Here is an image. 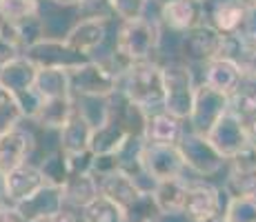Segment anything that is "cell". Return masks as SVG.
Segmentation results:
<instances>
[{"label": "cell", "mask_w": 256, "mask_h": 222, "mask_svg": "<svg viewBox=\"0 0 256 222\" xmlns=\"http://www.w3.org/2000/svg\"><path fill=\"white\" fill-rule=\"evenodd\" d=\"M42 222H82V218L78 216V211L62 207L60 211H56V214L49 216V218H47V220H42Z\"/></svg>", "instance_id": "7bdbcfd3"}, {"label": "cell", "mask_w": 256, "mask_h": 222, "mask_svg": "<svg viewBox=\"0 0 256 222\" xmlns=\"http://www.w3.org/2000/svg\"><path fill=\"white\" fill-rule=\"evenodd\" d=\"M140 167L142 174L152 182L178 178L185 171L183 158H180L176 145H150V142H145L140 151Z\"/></svg>", "instance_id": "9c48e42d"}, {"label": "cell", "mask_w": 256, "mask_h": 222, "mask_svg": "<svg viewBox=\"0 0 256 222\" xmlns=\"http://www.w3.org/2000/svg\"><path fill=\"white\" fill-rule=\"evenodd\" d=\"M24 120L20 109H18L16 100L9 96L4 89H0V133L14 129Z\"/></svg>", "instance_id": "8d00e7d4"}, {"label": "cell", "mask_w": 256, "mask_h": 222, "mask_svg": "<svg viewBox=\"0 0 256 222\" xmlns=\"http://www.w3.org/2000/svg\"><path fill=\"white\" fill-rule=\"evenodd\" d=\"M228 111H230L228 93H220L216 89L208 87L205 82H198L194 93V102H192V111L185 122L190 127V131L208 136V131L216 125V120L220 116H225Z\"/></svg>", "instance_id": "ba28073f"}, {"label": "cell", "mask_w": 256, "mask_h": 222, "mask_svg": "<svg viewBox=\"0 0 256 222\" xmlns=\"http://www.w3.org/2000/svg\"><path fill=\"white\" fill-rule=\"evenodd\" d=\"M34 149H36V138L20 125L0 133V171H9L27 162Z\"/></svg>", "instance_id": "7c38bea8"}, {"label": "cell", "mask_w": 256, "mask_h": 222, "mask_svg": "<svg viewBox=\"0 0 256 222\" xmlns=\"http://www.w3.org/2000/svg\"><path fill=\"white\" fill-rule=\"evenodd\" d=\"M225 222H256V196L228 198L223 207Z\"/></svg>", "instance_id": "d6a6232c"}, {"label": "cell", "mask_w": 256, "mask_h": 222, "mask_svg": "<svg viewBox=\"0 0 256 222\" xmlns=\"http://www.w3.org/2000/svg\"><path fill=\"white\" fill-rule=\"evenodd\" d=\"M78 20H102L110 22L116 18L112 0H78Z\"/></svg>", "instance_id": "e575fe53"}, {"label": "cell", "mask_w": 256, "mask_h": 222, "mask_svg": "<svg viewBox=\"0 0 256 222\" xmlns=\"http://www.w3.org/2000/svg\"><path fill=\"white\" fill-rule=\"evenodd\" d=\"M145 2H152V0H145Z\"/></svg>", "instance_id": "f907efd6"}, {"label": "cell", "mask_w": 256, "mask_h": 222, "mask_svg": "<svg viewBox=\"0 0 256 222\" xmlns=\"http://www.w3.org/2000/svg\"><path fill=\"white\" fill-rule=\"evenodd\" d=\"M203 69H205L203 82L208 87L216 89V91H220V93L232 96L236 89L243 85V78H240L238 67H236V62L228 56H218V58H214V60L205 62Z\"/></svg>", "instance_id": "d6986e66"}, {"label": "cell", "mask_w": 256, "mask_h": 222, "mask_svg": "<svg viewBox=\"0 0 256 222\" xmlns=\"http://www.w3.org/2000/svg\"><path fill=\"white\" fill-rule=\"evenodd\" d=\"M74 96H65V98H49L42 100V107L38 109L34 122L40 125L42 129H58L60 131L65 127V122L70 120V116L74 113Z\"/></svg>", "instance_id": "484cf974"}, {"label": "cell", "mask_w": 256, "mask_h": 222, "mask_svg": "<svg viewBox=\"0 0 256 222\" xmlns=\"http://www.w3.org/2000/svg\"><path fill=\"white\" fill-rule=\"evenodd\" d=\"M22 56L36 69H62V71H72V69L92 60L90 53L78 51V49H74L72 44L65 42V38L54 36H45L38 42L29 44L22 51Z\"/></svg>", "instance_id": "277c9868"}, {"label": "cell", "mask_w": 256, "mask_h": 222, "mask_svg": "<svg viewBox=\"0 0 256 222\" xmlns=\"http://www.w3.org/2000/svg\"><path fill=\"white\" fill-rule=\"evenodd\" d=\"M160 24L152 18H134V20H122L116 33L114 47L127 60H154L156 51L160 49Z\"/></svg>", "instance_id": "7a4b0ae2"}, {"label": "cell", "mask_w": 256, "mask_h": 222, "mask_svg": "<svg viewBox=\"0 0 256 222\" xmlns=\"http://www.w3.org/2000/svg\"><path fill=\"white\" fill-rule=\"evenodd\" d=\"M187 191H190V182L183 176L167 178L152 187V196H154L160 214H183Z\"/></svg>", "instance_id": "44dd1931"}, {"label": "cell", "mask_w": 256, "mask_h": 222, "mask_svg": "<svg viewBox=\"0 0 256 222\" xmlns=\"http://www.w3.org/2000/svg\"><path fill=\"white\" fill-rule=\"evenodd\" d=\"M130 138V131L125 129L120 120H118L114 107H112V116L107 118L102 125L94 127L92 138H90V151L94 156L102 154H118L120 147L125 145V140Z\"/></svg>", "instance_id": "2e32d148"}, {"label": "cell", "mask_w": 256, "mask_h": 222, "mask_svg": "<svg viewBox=\"0 0 256 222\" xmlns=\"http://www.w3.org/2000/svg\"><path fill=\"white\" fill-rule=\"evenodd\" d=\"M80 218L82 222H122V209L105 196H98L92 205L80 211Z\"/></svg>", "instance_id": "1f68e13d"}, {"label": "cell", "mask_w": 256, "mask_h": 222, "mask_svg": "<svg viewBox=\"0 0 256 222\" xmlns=\"http://www.w3.org/2000/svg\"><path fill=\"white\" fill-rule=\"evenodd\" d=\"M185 131V120H178L167 111H154L147 116L142 140L150 145H178Z\"/></svg>", "instance_id": "e0dca14e"}, {"label": "cell", "mask_w": 256, "mask_h": 222, "mask_svg": "<svg viewBox=\"0 0 256 222\" xmlns=\"http://www.w3.org/2000/svg\"><path fill=\"white\" fill-rule=\"evenodd\" d=\"M147 113L142 107L134 105V102L125 100L122 98V109L118 113V120L125 125V129L132 133V136H140L142 138V131H145V122H147Z\"/></svg>", "instance_id": "d590c367"}, {"label": "cell", "mask_w": 256, "mask_h": 222, "mask_svg": "<svg viewBox=\"0 0 256 222\" xmlns=\"http://www.w3.org/2000/svg\"><path fill=\"white\" fill-rule=\"evenodd\" d=\"M38 171H40L45 185L60 187V189L72 176L70 165H67V156L62 154L60 149H54V151H49V154L42 156V160L38 162Z\"/></svg>", "instance_id": "f1b7e54d"}, {"label": "cell", "mask_w": 256, "mask_h": 222, "mask_svg": "<svg viewBox=\"0 0 256 222\" xmlns=\"http://www.w3.org/2000/svg\"><path fill=\"white\" fill-rule=\"evenodd\" d=\"M196 2H200V4H205V2H208V0H196Z\"/></svg>", "instance_id": "681fc988"}, {"label": "cell", "mask_w": 256, "mask_h": 222, "mask_svg": "<svg viewBox=\"0 0 256 222\" xmlns=\"http://www.w3.org/2000/svg\"><path fill=\"white\" fill-rule=\"evenodd\" d=\"M223 56L232 58L236 62L245 85H256V44H245L238 38L228 36Z\"/></svg>", "instance_id": "4316f807"}, {"label": "cell", "mask_w": 256, "mask_h": 222, "mask_svg": "<svg viewBox=\"0 0 256 222\" xmlns=\"http://www.w3.org/2000/svg\"><path fill=\"white\" fill-rule=\"evenodd\" d=\"M52 4H56V7H76L78 0H49Z\"/></svg>", "instance_id": "c3c4849f"}, {"label": "cell", "mask_w": 256, "mask_h": 222, "mask_svg": "<svg viewBox=\"0 0 256 222\" xmlns=\"http://www.w3.org/2000/svg\"><path fill=\"white\" fill-rule=\"evenodd\" d=\"M0 222H24V220H22V216L18 214L16 205L2 202V205H0Z\"/></svg>", "instance_id": "ee69618b"}, {"label": "cell", "mask_w": 256, "mask_h": 222, "mask_svg": "<svg viewBox=\"0 0 256 222\" xmlns=\"http://www.w3.org/2000/svg\"><path fill=\"white\" fill-rule=\"evenodd\" d=\"M2 202H9V200H7V187H4V171H0V205Z\"/></svg>", "instance_id": "7dc6e473"}, {"label": "cell", "mask_w": 256, "mask_h": 222, "mask_svg": "<svg viewBox=\"0 0 256 222\" xmlns=\"http://www.w3.org/2000/svg\"><path fill=\"white\" fill-rule=\"evenodd\" d=\"M38 69L32 65L24 56H18L9 60L7 65L0 67V89L9 93V96H18V93L27 91L34 87Z\"/></svg>", "instance_id": "7402d4cb"}, {"label": "cell", "mask_w": 256, "mask_h": 222, "mask_svg": "<svg viewBox=\"0 0 256 222\" xmlns=\"http://www.w3.org/2000/svg\"><path fill=\"white\" fill-rule=\"evenodd\" d=\"M34 89L40 93L42 100L72 96L70 71H62V69H38L36 80H34Z\"/></svg>", "instance_id": "83f0119b"}, {"label": "cell", "mask_w": 256, "mask_h": 222, "mask_svg": "<svg viewBox=\"0 0 256 222\" xmlns=\"http://www.w3.org/2000/svg\"><path fill=\"white\" fill-rule=\"evenodd\" d=\"M12 98L16 100V105H18V109H20L24 120H34V118H36V113H38V109L42 107L40 93H38L34 87L27 89V91H22V93H18V96H12Z\"/></svg>", "instance_id": "f35d334b"}, {"label": "cell", "mask_w": 256, "mask_h": 222, "mask_svg": "<svg viewBox=\"0 0 256 222\" xmlns=\"http://www.w3.org/2000/svg\"><path fill=\"white\" fill-rule=\"evenodd\" d=\"M105 40H107V22L102 20H78L65 33L67 44H72L74 49H78L82 53H90L92 58L94 51H98V47H102Z\"/></svg>", "instance_id": "ffe728a7"}, {"label": "cell", "mask_w": 256, "mask_h": 222, "mask_svg": "<svg viewBox=\"0 0 256 222\" xmlns=\"http://www.w3.org/2000/svg\"><path fill=\"white\" fill-rule=\"evenodd\" d=\"M156 222H190L185 214H160V218Z\"/></svg>", "instance_id": "bcb514c9"}, {"label": "cell", "mask_w": 256, "mask_h": 222, "mask_svg": "<svg viewBox=\"0 0 256 222\" xmlns=\"http://www.w3.org/2000/svg\"><path fill=\"white\" fill-rule=\"evenodd\" d=\"M112 7H114L116 18L122 20H134V18L145 16V0H112Z\"/></svg>", "instance_id": "ab89813d"}, {"label": "cell", "mask_w": 256, "mask_h": 222, "mask_svg": "<svg viewBox=\"0 0 256 222\" xmlns=\"http://www.w3.org/2000/svg\"><path fill=\"white\" fill-rule=\"evenodd\" d=\"M72 96L76 98H114L118 93V78L96 58L70 71Z\"/></svg>", "instance_id": "8992f818"}, {"label": "cell", "mask_w": 256, "mask_h": 222, "mask_svg": "<svg viewBox=\"0 0 256 222\" xmlns=\"http://www.w3.org/2000/svg\"><path fill=\"white\" fill-rule=\"evenodd\" d=\"M92 129H94L92 122L74 107V113L70 116V120H67L65 127L60 129V145H58V149L65 156L78 154V151H87L90 149Z\"/></svg>", "instance_id": "cb8c5ba5"}, {"label": "cell", "mask_w": 256, "mask_h": 222, "mask_svg": "<svg viewBox=\"0 0 256 222\" xmlns=\"http://www.w3.org/2000/svg\"><path fill=\"white\" fill-rule=\"evenodd\" d=\"M208 140L216 147V151H218L225 160L232 158L234 154H238L243 147L250 145L248 136H245V129H243V122H240L232 111H228L225 116H220L218 120H216V125L208 131Z\"/></svg>", "instance_id": "8fae6325"}, {"label": "cell", "mask_w": 256, "mask_h": 222, "mask_svg": "<svg viewBox=\"0 0 256 222\" xmlns=\"http://www.w3.org/2000/svg\"><path fill=\"white\" fill-rule=\"evenodd\" d=\"M98 196H100L98 180L92 174H72L70 180L62 185V200H65L67 209L82 211Z\"/></svg>", "instance_id": "603a6c76"}, {"label": "cell", "mask_w": 256, "mask_h": 222, "mask_svg": "<svg viewBox=\"0 0 256 222\" xmlns=\"http://www.w3.org/2000/svg\"><path fill=\"white\" fill-rule=\"evenodd\" d=\"M98 191H100V196H105L107 200H112L114 205L120 207V209L130 207L132 202L142 194L138 182L130 174H125L122 169H116V171H112V174L98 178Z\"/></svg>", "instance_id": "ac0fdd59"}, {"label": "cell", "mask_w": 256, "mask_h": 222, "mask_svg": "<svg viewBox=\"0 0 256 222\" xmlns=\"http://www.w3.org/2000/svg\"><path fill=\"white\" fill-rule=\"evenodd\" d=\"M176 147H178V154L183 158L185 169H190L192 174L200 178L216 176L225 167V162H228L203 133L185 129Z\"/></svg>", "instance_id": "5b68a950"}, {"label": "cell", "mask_w": 256, "mask_h": 222, "mask_svg": "<svg viewBox=\"0 0 256 222\" xmlns=\"http://www.w3.org/2000/svg\"><path fill=\"white\" fill-rule=\"evenodd\" d=\"M160 22L176 33L203 22V4L196 0H163L160 4Z\"/></svg>", "instance_id": "5bb4252c"}, {"label": "cell", "mask_w": 256, "mask_h": 222, "mask_svg": "<svg viewBox=\"0 0 256 222\" xmlns=\"http://www.w3.org/2000/svg\"><path fill=\"white\" fill-rule=\"evenodd\" d=\"M223 189L212 182H190L183 214L190 222H203L223 214Z\"/></svg>", "instance_id": "30bf717a"}, {"label": "cell", "mask_w": 256, "mask_h": 222, "mask_svg": "<svg viewBox=\"0 0 256 222\" xmlns=\"http://www.w3.org/2000/svg\"><path fill=\"white\" fill-rule=\"evenodd\" d=\"M234 38H238L245 44H256V2L243 11V18H240L238 27L234 31Z\"/></svg>", "instance_id": "74e56055"}, {"label": "cell", "mask_w": 256, "mask_h": 222, "mask_svg": "<svg viewBox=\"0 0 256 222\" xmlns=\"http://www.w3.org/2000/svg\"><path fill=\"white\" fill-rule=\"evenodd\" d=\"M225 33H220L214 24L198 22L196 27L187 29L180 38V51L185 62L190 65H205L214 58L223 56L225 51Z\"/></svg>", "instance_id": "52a82bcc"}, {"label": "cell", "mask_w": 256, "mask_h": 222, "mask_svg": "<svg viewBox=\"0 0 256 222\" xmlns=\"http://www.w3.org/2000/svg\"><path fill=\"white\" fill-rule=\"evenodd\" d=\"M62 207H65L62 189L60 187H52V185H42L29 198L16 202V209L22 216L24 222H42L49 216L56 214V211H60Z\"/></svg>", "instance_id": "4fadbf2b"}, {"label": "cell", "mask_w": 256, "mask_h": 222, "mask_svg": "<svg viewBox=\"0 0 256 222\" xmlns=\"http://www.w3.org/2000/svg\"><path fill=\"white\" fill-rule=\"evenodd\" d=\"M256 0H216L214 7H212V22L220 33L225 36H234L236 27H238L240 18H243V11L254 4Z\"/></svg>", "instance_id": "d4e9b609"}, {"label": "cell", "mask_w": 256, "mask_h": 222, "mask_svg": "<svg viewBox=\"0 0 256 222\" xmlns=\"http://www.w3.org/2000/svg\"><path fill=\"white\" fill-rule=\"evenodd\" d=\"M18 56H22L20 49H18L14 42L4 40V38L0 36V67L7 65L9 60H14V58H18Z\"/></svg>", "instance_id": "b9f144b4"}, {"label": "cell", "mask_w": 256, "mask_h": 222, "mask_svg": "<svg viewBox=\"0 0 256 222\" xmlns=\"http://www.w3.org/2000/svg\"><path fill=\"white\" fill-rule=\"evenodd\" d=\"M40 13V0H0V20L18 22Z\"/></svg>", "instance_id": "836d02e7"}, {"label": "cell", "mask_w": 256, "mask_h": 222, "mask_svg": "<svg viewBox=\"0 0 256 222\" xmlns=\"http://www.w3.org/2000/svg\"><path fill=\"white\" fill-rule=\"evenodd\" d=\"M194 71L190 62H167L163 65V111L178 120H187L196 93Z\"/></svg>", "instance_id": "3957f363"}, {"label": "cell", "mask_w": 256, "mask_h": 222, "mask_svg": "<svg viewBox=\"0 0 256 222\" xmlns=\"http://www.w3.org/2000/svg\"><path fill=\"white\" fill-rule=\"evenodd\" d=\"M240 122H243V129H245V136H248L250 145L256 147V113L250 118H245V120H240Z\"/></svg>", "instance_id": "f6af8a7d"}, {"label": "cell", "mask_w": 256, "mask_h": 222, "mask_svg": "<svg viewBox=\"0 0 256 222\" xmlns=\"http://www.w3.org/2000/svg\"><path fill=\"white\" fill-rule=\"evenodd\" d=\"M92 160H94V154L90 149L67 156V165H70L72 174H90L92 171Z\"/></svg>", "instance_id": "60d3db41"}, {"label": "cell", "mask_w": 256, "mask_h": 222, "mask_svg": "<svg viewBox=\"0 0 256 222\" xmlns=\"http://www.w3.org/2000/svg\"><path fill=\"white\" fill-rule=\"evenodd\" d=\"M118 91L125 100L142 107L147 113L163 109V65L156 60L132 62L118 80Z\"/></svg>", "instance_id": "6da1fadb"}, {"label": "cell", "mask_w": 256, "mask_h": 222, "mask_svg": "<svg viewBox=\"0 0 256 222\" xmlns=\"http://www.w3.org/2000/svg\"><path fill=\"white\" fill-rule=\"evenodd\" d=\"M223 191L228 198L256 196V169H236V167H230Z\"/></svg>", "instance_id": "f546056e"}, {"label": "cell", "mask_w": 256, "mask_h": 222, "mask_svg": "<svg viewBox=\"0 0 256 222\" xmlns=\"http://www.w3.org/2000/svg\"><path fill=\"white\" fill-rule=\"evenodd\" d=\"M158 218L160 209L156 205L152 191H142L130 207L122 209V222H156Z\"/></svg>", "instance_id": "4dcf8cb0"}, {"label": "cell", "mask_w": 256, "mask_h": 222, "mask_svg": "<svg viewBox=\"0 0 256 222\" xmlns=\"http://www.w3.org/2000/svg\"><path fill=\"white\" fill-rule=\"evenodd\" d=\"M42 185H45V180H42L40 171H38V165H34V162H29V160L22 162V165H18V167H14V169L4 171L7 200L12 202V205L29 198V196H32L34 191L40 189Z\"/></svg>", "instance_id": "9a60e30c"}]
</instances>
